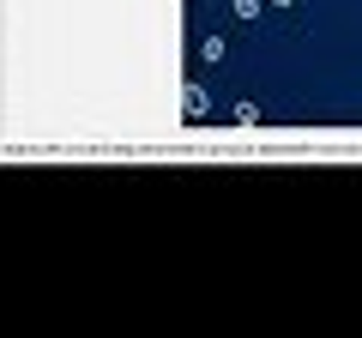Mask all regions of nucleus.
I'll return each instance as SVG.
<instances>
[{
	"label": "nucleus",
	"mask_w": 362,
	"mask_h": 338,
	"mask_svg": "<svg viewBox=\"0 0 362 338\" xmlns=\"http://www.w3.org/2000/svg\"><path fill=\"white\" fill-rule=\"evenodd\" d=\"M230 121H235V127H254V121H259V103H254V97H242V103L230 109Z\"/></svg>",
	"instance_id": "7ed1b4c3"
},
{
	"label": "nucleus",
	"mask_w": 362,
	"mask_h": 338,
	"mask_svg": "<svg viewBox=\"0 0 362 338\" xmlns=\"http://www.w3.org/2000/svg\"><path fill=\"white\" fill-rule=\"evenodd\" d=\"M230 13H235V18H242V25H254V18H259V13H266V0H230Z\"/></svg>",
	"instance_id": "20e7f679"
},
{
	"label": "nucleus",
	"mask_w": 362,
	"mask_h": 338,
	"mask_svg": "<svg viewBox=\"0 0 362 338\" xmlns=\"http://www.w3.org/2000/svg\"><path fill=\"white\" fill-rule=\"evenodd\" d=\"M266 6H302V0H266Z\"/></svg>",
	"instance_id": "39448f33"
},
{
	"label": "nucleus",
	"mask_w": 362,
	"mask_h": 338,
	"mask_svg": "<svg viewBox=\"0 0 362 338\" xmlns=\"http://www.w3.org/2000/svg\"><path fill=\"white\" fill-rule=\"evenodd\" d=\"M211 115V97H206V85H187V91H181V121H206Z\"/></svg>",
	"instance_id": "f257e3e1"
},
{
	"label": "nucleus",
	"mask_w": 362,
	"mask_h": 338,
	"mask_svg": "<svg viewBox=\"0 0 362 338\" xmlns=\"http://www.w3.org/2000/svg\"><path fill=\"white\" fill-rule=\"evenodd\" d=\"M223 54H230V42H223V37H199V61H206V66H218Z\"/></svg>",
	"instance_id": "f03ea898"
}]
</instances>
